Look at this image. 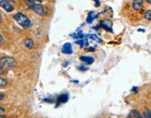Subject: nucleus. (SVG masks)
Instances as JSON below:
<instances>
[{"instance_id":"19","label":"nucleus","mask_w":151,"mask_h":118,"mask_svg":"<svg viewBox=\"0 0 151 118\" xmlns=\"http://www.w3.org/2000/svg\"><path fill=\"white\" fill-rule=\"evenodd\" d=\"M78 69L80 70V71H86L88 69V67H84V66H79Z\"/></svg>"},{"instance_id":"23","label":"nucleus","mask_w":151,"mask_h":118,"mask_svg":"<svg viewBox=\"0 0 151 118\" xmlns=\"http://www.w3.org/2000/svg\"><path fill=\"white\" fill-rule=\"evenodd\" d=\"M44 101H47V102H53V101H54L53 100H51V99H45Z\"/></svg>"},{"instance_id":"2","label":"nucleus","mask_w":151,"mask_h":118,"mask_svg":"<svg viewBox=\"0 0 151 118\" xmlns=\"http://www.w3.org/2000/svg\"><path fill=\"white\" fill-rule=\"evenodd\" d=\"M28 6L31 10H32L38 16L45 17L47 15L48 9L45 6L42 5L41 3H28Z\"/></svg>"},{"instance_id":"26","label":"nucleus","mask_w":151,"mask_h":118,"mask_svg":"<svg viewBox=\"0 0 151 118\" xmlns=\"http://www.w3.org/2000/svg\"><path fill=\"white\" fill-rule=\"evenodd\" d=\"M2 42H3V37H2L1 34H0V44H1Z\"/></svg>"},{"instance_id":"4","label":"nucleus","mask_w":151,"mask_h":118,"mask_svg":"<svg viewBox=\"0 0 151 118\" xmlns=\"http://www.w3.org/2000/svg\"><path fill=\"white\" fill-rule=\"evenodd\" d=\"M0 8H2L5 11L9 13L14 10V7H13L9 0H0Z\"/></svg>"},{"instance_id":"17","label":"nucleus","mask_w":151,"mask_h":118,"mask_svg":"<svg viewBox=\"0 0 151 118\" xmlns=\"http://www.w3.org/2000/svg\"><path fill=\"white\" fill-rule=\"evenodd\" d=\"M144 118H151V110L146 109L144 112Z\"/></svg>"},{"instance_id":"10","label":"nucleus","mask_w":151,"mask_h":118,"mask_svg":"<svg viewBox=\"0 0 151 118\" xmlns=\"http://www.w3.org/2000/svg\"><path fill=\"white\" fill-rule=\"evenodd\" d=\"M23 44H24L25 47L27 48V49H32V48H34V46H35L34 40H32V39L30 38V37L25 38V39H24V41H23Z\"/></svg>"},{"instance_id":"11","label":"nucleus","mask_w":151,"mask_h":118,"mask_svg":"<svg viewBox=\"0 0 151 118\" xmlns=\"http://www.w3.org/2000/svg\"><path fill=\"white\" fill-rule=\"evenodd\" d=\"M127 118H144L137 110H133L128 115Z\"/></svg>"},{"instance_id":"14","label":"nucleus","mask_w":151,"mask_h":118,"mask_svg":"<svg viewBox=\"0 0 151 118\" xmlns=\"http://www.w3.org/2000/svg\"><path fill=\"white\" fill-rule=\"evenodd\" d=\"M144 18H145L147 21L151 22V9H148L144 13Z\"/></svg>"},{"instance_id":"27","label":"nucleus","mask_w":151,"mask_h":118,"mask_svg":"<svg viewBox=\"0 0 151 118\" xmlns=\"http://www.w3.org/2000/svg\"><path fill=\"white\" fill-rule=\"evenodd\" d=\"M68 64H69V62H65V63H63V66H64V67H66Z\"/></svg>"},{"instance_id":"30","label":"nucleus","mask_w":151,"mask_h":118,"mask_svg":"<svg viewBox=\"0 0 151 118\" xmlns=\"http://www.w3.org/2000/svg\"><path fill=\"white\" fill-rule=\"evenodd\" d=\"M0 118H6V117L4 116V115H1V114H0Z\"/></svg>"},{"instance_id":"31","label":"nucleus","mask_w":151,"mask_h":118,"mask_svg":"<svg viewBox=\"0 0 151 118\" xmlns=\"http://www.w3.org/2000/svg\"><path fill=\"white\" fill-rule=\"evenodd\" d=\"M0 22H2V17H1V15H0Z\"/></svg>"},{"instance_id":"21","label":"nucleus","mask_w":151,"mask_h":118,"mask_svg":"<svg viewBox=\"0 0 151 118\" xmlns=\"http://www.w3.org/2000/svg\"><path fill=\"white\" fill-rule=\"evenodd\" d=\"M4 98H5V95L3 94V93H1V92H0V101H1L3 99H4Z\"/></svg>"},{"instance_id":"29","label":"nucleus","mask_w":151,"mask_h":118,"mask_svg":"<svg viewBox=\"0 0 151 118\" xmlns=\"http://www.w3.org/2000/svg\"><path fill=\"white\" fill-rule=\"evenodd\" d=\"M138 32H145V30H144V29H138Z\"/></svg>"},{"instance_id":"9","label":"nucleus","mask_w":151,"mask_h":118,"mask_svg":"<svg viewBox=\"0 0 151 118\" xmlns=\"http://www.w3.org/2000/svg\"><path fill=\"white\" fill-rule=\"evenodd\" d=\"M144 7V0H134L132 3V8L134 10H141Z\"/></svg>"},{"instance_id":"8","label":"nucleus","mask_w":151,"mask_h":118,"mask_svg":"<svg viewBox=\"0 0 151 118\" xmlns=\"http://www.w3.org/2000/svg\"><path fill=\"white\" fill-rule=\"evenodd\" d=\"M80 60H81V62H83V63H85L86 65H91V64H93L94 62H95L94 57L89 56V55H83V56H81Z\"/></svg>"},{"instance_id":"15","label":"nucleus","mask_w":151,"mask_h":118,"mask_svg":"<svg viewBox=\"0 0 151 118\" xmlns=\"http://www.w3.org/2000/svg\"><path fill=\"white\" fill-rule=\"evenodd\" d=\"M76 44L80 45L81 47H83V46H87L88 45V41L86 39H80V40L76 41Z\"/></svg>"},{"instance_id":"3","label":"nucleus","mask_w":151,"mask_h":118,"mask_svg":"<svg viewBox=\"0 0 151 118\" xmlns=\"http://www.w3.org/2000/svg\"><path fill=\"white\" fill-rule=\"evenodd\" d=\"M0 65L5 69V70H9L12 69L17 66V62L14 58L6 56L0 59Z\"/></svg>"},{"instance_id":"12","label":"nucleus","mask_w":151,"mask_h":118,"mask_svg":"<svg viewBox=\"0 0 151 118\" xmlns=\"http://www.w3.org/2000/svg\"><path fill=\"white\" fill-rule=\"evenodd\" d=\"M96 18V15L94 13V11H90L87 15V18H86V22L87 23H92L94 22V20Z\"/></svg>"},{"instance_id":"25","label":"nucleus","mask_w":151,"mask_h":118,"mask_svg":"<svg viewBox=\"0 0 151 118\" xmlns=\"http://www.w3.org/2000/svg\"><path fill=\"white\" fill-rule=\"evenodd\" d=\"M87 50H89V51H94L95 50V48H88Z\"/></svg>"},{"instance_id":"24","label":"nucleus","mask_w":151,"mask_h":118,"mask_svg":"<svg viewBox=\"0 0 151 118\" xmlns=\"http://www.w3.org/2000/svg\"><path fill=\"white\" fill-rule=\"evenodd\" d=\"M5 112V108H3L2 106H0V113H4Z\"/></svg>"},{"instance_id":"20","label":"nucleus","mask_w":151,"mask_h":118,"mask_svg":"<svg viewBox=\"0 0 151 118\" xmlns=\"http://www.w3.org/2000/svg\"><path fill=\"white\" fill-rule=\"evenodd\" d=\"M5 73V69L0 65V75H2V74H4Z\"/></svg>"},{"instance_id":"7","label":"nucleus","mask_w":151,"mask_h":118,"mask_svg":"<svg viewBox=\"0 0 151 118\" xmlns=\"http://www.w3.org/2000/svg\"><path fill=\"white\" fill-rule=\"evenodd\" d=\"M68 100H69V95L67 93H64V94L60 95V96L58 97V99H57V102H56L57 105L56 106L58 107L60 105H61V104L66 103L68 101Z\"/></svg>"},{"instance_id":"16","label":"nucleus","mask_w":151,"mask_h":118,"mask_svg":"<svg viewBox=\"0 0 151 118\" xmlns=\"http://www.w3.org/2000/svg\"><path fill=\"white\" fill-rule=\"evenodd\" d=\"M8 85V81H6L5 78L0 76V88H4Z\"/></svg>"},{"instance_id":"28","label":"nucleus","mask_w":151,"mask_h":118,"mask_svg":"<svg viewBox=\"0 0 151 118\" xmlns=\"http://www.w3.org/2000/svg\"><path fill=\"white\" fill-rule=\"evenodd\" d=\"M147 1V3H148L149 5H151V0H146Z\"/></svg>"},{"instance_id":"22","label":"nucleus","mask_w":151,"mask_h":118,"mask_svg":"<svg viewBox=\"0 0 151 118\" xmlns=\"http://www.w3.org/2000/svg\"><path fill=\"white\" fill-rule=\"evenodd\" d=\"M94 1L96 2V7H98L100 5V2H99V0H94Z\"/></svg>"},{"instance_id":"1","label":"nucleus","mask_w":151,"mask_h":118,"mask_svg":"<svg viewBox=\"0 0 151 118\" xmlns=\"http://www.w3.org/2000/svg\"><path fill=\"white\" fill-rule=\"evenodd\" d=\"M13 19H14L15 21L18 22V24L19 26H22V27L24 29L30 28L31 25H32L30 19L22 12H18V13H16V14H14L13 15Z\"/></svg>"},{"instance_id":"13","label":"nucleus","mask_w":151,"mask_h":118,"mask_svg":"<svg viewBox=\"0 0 151 118\" xmlns=\"http://www.w3.org/2000/svg\"><path fill=\"white\" fill-rule=\"evenodd\" d=\"M86 36H88V37H90L92 40H95V41H96L97 43H102V40H101V38H99L96 35H95V34H90V35H87Z\"/></svg>"},{"instance_id":"18","label":"nucleus","mask_w":151,"mask_h":118,"mask_svg":"<svg viewBox=\"0 0 151 118\" xmlns=\"http://www.w3.org/2000/svg\"><path fill=\"white\" fill-rule=\"evenodd\" d=\"M44 0H27L28 3H42Z\"/></svg>"},{"instance_id":"6","label":"nucleus","mask_w":151,"mask_h":118,"mask_svg":"<svg viewBox=\"0 0 151 118\" xmlns=\"http://www.w3.org/2000/svg\"><path fill=\"white\" fill-rule=\"evenodd\" d=\"M61 52L63 54H66V55H71L73 53V45L71 43H65L62 46V49H61Z\"/></svg>"},{"instance_id":"5","label":"nucleus","mask_w":151,"mask_h":118,"mask_svg":"<svg viewBox=\"0 0 151 118\" xmlns=\"http://www.w3.org/2000/svg\"><path fill=\"white\" fill-rule=\"evenodd\" d=\"M99 26L101 28H103L104 30H106L107 32H110V33H113L112 31V22L109 20H103V21L100 22Z\"/></svg>"}]
</instances>
